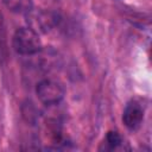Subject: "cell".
<instances>
[{
	"mask_svg": "<svg viewBox=\"0 0 152 152\" xmlns=\"http://www.w3.org/2000/svg\"><path fill=\"white\" fill-rule=\"evenodd\" d=\"M13 50L21 56H32L42 51V40L37 31L31 27L18 28L12 37Z\"/></svg>",
	"mask_w": 152,
	"mask_h": 152,
	"instance_id": "1",
	"label": "cell"
},
{
	"mask_svg": "<svg viewBox=\"0 0 152 152\" xmlns=\"http://www.w3.org/2000/svg\"><path fill=\"white\" fill-rule=\"evenodd\" d=\"M27 21H30L31 28L34 31H40L43 33H50L52 31H57L62 27L63 19L62 17L52 11H38L33 12V10L26 14Z\"/></svg>",
	"mask_w": 152,
	"mask_h": 152,
	"instance_id": "2",
	"label": "cell"
},
{
	"mask_svg": "<svg viewBox=\"0 0 152 152\" xmlns=\"http://www.w3.org/2000/svg\"><path fill=\"white\" fill-rule=\"evenodd\" d=\"M36 95L43 104L53 106L64 99L65 90L63 86L56 81L42 80L36 86Z\"/></svg>",
	"mask_w": 152,
	"mask_h": 152,
	"instance_id": "3",
	"label": "cell"
},
{
	"mask_svg": "<svg viewBox=\"0 0 152 152\" xmlns=\"http://www.w3.org/2000/svg\"><path fill=\"white\" fill-rule=\"evenodd\" d=\"M144 121V108L138 101H129L122 113V122L129 131H137Z\"/></svg>",
	"mask_w": 152,
	"mask_h": 152,
	"instance_id": "4",
	"label": "cell"
},
{
	"mask_svg": "<svg viewBox=\"0 0 152 152\" xmlns=\"http://www.w3.org/2000/svg\"><path fill=\"white\" fill-rule=\"evenodd\" d=\"M7 10L17 14H27L33 10V0H2Z\"/></svg>",
	"mask_w": 152,
	"mask_h": 152,
	"instance_id": "5",
	"label": "cell"
},
{
	"mask_svg": "<svg viewBox=\"0 0 152 152\" xmlns=\"http://www.w3.org/2000/svg\"><path fill=\"white\" fill-rule=\"evenodd\" d=\"M122 142L124 139L116 131H109L102 145H103V150H116L122 145Z\"/></svg>",
	"mask_w": 152,
	"mask_h": 152,
	"instance_id": "6",
	"label": "cell"
}]
</instances>
